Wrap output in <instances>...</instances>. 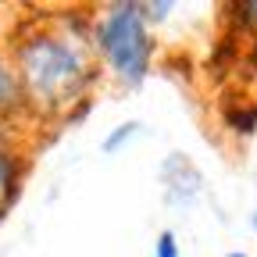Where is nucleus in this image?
<instances>
[{
    "mask_svg": "<svg viewBox=\"0 0 257 257\" xmlns=\"http://www.w3.org/2000/svg\"><path fill=\"white\" fill-rule=\"evenodd\" d=\"M22 93L43 111H61L86 93L93 64L86 50L64 32H32L15 50Z\"/></svg>",
    "mask_w": 257,
    "mask_h": 257,
    "instance_id": "obj_1",
    "label": "nucleus"
},
{
    "mask_svg": "<svg viewBox=\"0 0 257 257\" xmlns=\"http://www.w3.org/2000/svg\"><path fill=\"white\" fill-rule=\"evenodd\" d=\"M96 47L125 86H140L154 50L140 4H111L100 29H96Z\"/></svg>",
    "mask_w": 257,
    "mask_h": 257,
    "instance_id": "obj_2",
    "label": "nucleus"
},
{
    "mask_svg": "<svg viewBox=\"0 0 257 257\" xmlns=\"http://www.w3.org/2000/svg\"><path fill=\"white\" fill-rule=\"evenodd\" d=\"M18 197V161L0 147V214H4Z\"/></svg>",
    "mask_w": 257,
    "mask_h": 257,
    "instance_id": "obj_3",
    "label": "nucleus"
},
{
    "mask_svg": "<svg viewBox=\"0 0 257 257\" xmlns=\"http://www.w3.org/2000/svg\"><path fill=\"white\" fill-rule=\"evenodd\" d=\"M22 96V82H18V72L8 64V57L0 54V111H8L11 104H18Z\"/></svg>",
    "mask_w": 257,
    "mask_h": 257,
    "instance_id": "obj_4",
    "label": "nucleus"
},
{
    "mask_svg": "<svg viewBox=\"0 0 257 257\" xmlns=\"http://www.w3.org/2000/svg\"><path fill=\"white\" fill-rule=\"evenodd\" d=\"M225 118H229V125L236 133H253L257 128V111H229Z\"/></svg>",
    "mask_w": 257,
    "mask_h": 257,
    "instance_id": "obj_5",
    "label": "nucleus"
},
{
    "mask_svg": "<svg viewBox=\"0 0 257 257\" xmlns=\"http://www.w3.org/2000/svg\"><path fill=\"white\" fill-rule=\"evenodd\" d=\"M154 257H179V243H175V236H172V232H161V236H157Z\"/></svg>",
    "mask_w": 257,
    "mask_h": 257,
    "instance_id": "obj_6",
    "label": "nucleus"
},
{
    "mask_svg": "<svg viewBox=\"0 0 257 257\" xmlns=\"http://www.w3.org/2000/svg\"><path fill=\"white\" fill-rule=\"evenodd\" d=\"M133 128H136V125H133V121H128V125H125V128H121V133H114V136H111V140H107V143H104V147H107V150H114V147H118V143H121V140H125V136H128V133H133Z\"/></svg>",
    "mask_w": 257,
    "mask_h": 257,
    "instance_id": "obj_7",
    "label": "nucleus"
},
{
    "mask_svg": "<svg viewBox=\"0 0 257 257\" xmlns=\"http://www.w3.org/2000/svg\"><path fill=\"white\" fill-rule=\"evenodd\" d=\"M225 257H246V253H225Z\"/></svg>",
    "mask_w": 257,
    "mask_h": 257,
    "instance_id": "obj_8",
    "label": "nucleus"
}]
</instances>
